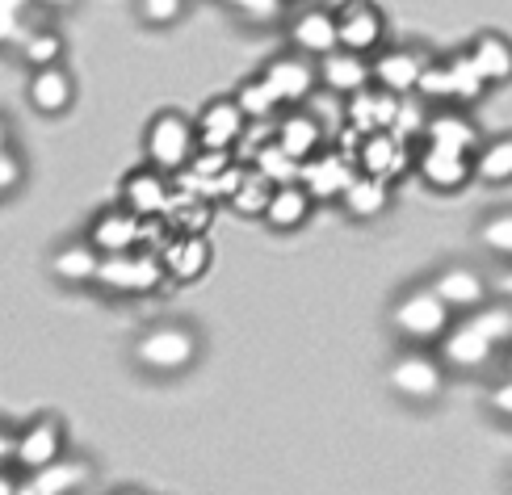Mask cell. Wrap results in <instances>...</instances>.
Instances as JSON below:
<instances>
[{
  "instance_id": "f6af8a7d",
  "label": "cell",
  "mask_w": 512,
  "mask_h": 495,
  "mask_svg": "<svg viewBox=\"0 0 512 495\" xmlns=\"http://www.w3.org/2000/svg\"><path fill=\"white\" fill-rule=\"evenodd\" d=\"M487 286H492V294H496V298H512V261H504V269H500V273L487 277Z\"/></svg>"
},
{
  "instance_id": "5bb4252c",
  "label": "cell",
  "mask_w": 512,
  "mask_h": 495,
  "mask_svg": "<svg viewBox=\"0 0 512 495\" xmlns=\"http://www.w3.org/2000/svg\"><path fill=\"white\" fill-rule=\"evenodd\" d=\"M374 84V59L370 55H357V51H345L336 47L332 55L319 59V89L332 93V97H353L361 89Z\"/></svg>"
},
{
  "instance_id": "d4e9b609",
  "label": "cell",
  "mask_w": 512,
  "mask_h": 495,
  "mask_svg": "<svg viewBox=\"0 0 512 495\" xmlns=\"http://www.w3.org/2000/svg\"><path fill=\"white\" fill-rule=\"evenodd\" d=\"M315 210V198L307 193L303 181H290V185H277L273 198H269V210H265V223L273 231H298Z\"/></svg>"
},
{
  "instance_id": "f35d334b",
  "label": "cell",
  "mask_w": 512,
  "mask_h": 495,
  "mask_svg": "<svg viewBox=\"0 0 512 495\" xmlns=\"http://www.w3.org/2000/svg\"><path fill=\"white\" fill-rule=\"evenodd\" d=\"M429 105H454V80H450V63H429L416 89Z\"/></svg>"
},
{
  "instance_id": "44dd1931",
  "label": "cell",
  "mask_w": 512,
  "mask_h": 495,
  "mask_svg": "<svg viewBox=\"0 0 512 495\" xmlns=\"http://www.w3.org/2000/svg\"><path fill=\"white\" fill-rule=\"evenodd\" d=\"M492 353H496V344L487 340L471 319L454 324L437 340V357H441V365H450V370H479V365L492 361Z\"/></svg>"
},
{
  "instance_id": "f907efd6",
  "label": "cell",
  "mask_w": 512,
  "mask_h": 495,
  "mask_svg": "<svg viewBox=\"0 0 512 495\" xmlns=\"http://www.w3.org/2000/svg\"><path fill=\"white\" fill-rule=\"evenodd\" d=\"M5 147H9V122L0 118V152H5Z\"/></svg>"
},
{
  "instance_id": "74e56055",
  "label": "cell",
  "mask_w": 512,
  "mask_h": 495,
  "mask_svg": "<svg viewBox=\"0 0 512 495\" xmlns=\"http://www.w3.org/2000/svg\"><path fill=\"white\" fill-rule=\"evenodd\" d=\"M471 324L500 349V344L512 340V307L508 303H483L479 311H471Z\"/></svg>"
},
{
  "instance_id": "e0dca14e",
  "label": "cell",
  "mask_w": 512,
  "mask_h": 495,
  "mask_svg": "<svg viewBox=\"0 0 512 495\" xmlns=\"http://www.w3.org/2000/svg\"><path fill=\"white\" fill-rule=\"evenodd\" d=\"M399 101L395 93H387L382 84H370L353 97H345V126H353L357 135H374V131H395L399 118Z\"/></svg>"
},
{
  "instance_id": "60d3db41",
  "label": "cell",
  "mask_w": 512,
  "mask_h": 495,
  "mask_svg": "<svg viewBox=\"0 0 512 495\" xmlns=\"http://www.w3.org/2000/svg\"><path fill=\"white\" fill-rule=\"evenodd\" d=\"M34 0H0V47H9V42L21 34V17Z\"/></svg>"
},
{
  "instance_id": "9a60e30c",
  "label": "cell",
  "mask_w": 512,
  "mask_h": 495,
  "mask_svg": "<svg viewBox=\"0 0 512 495\" xmlns=\"http://www.w3.org/2000/svg\"><path fill=\"white\" fill-rule=\"evenodd\" d=\"M273 139H277V147H282L286 156H294L298 164H303V160H311L315 152H324L328 131H324V122H319V114L303 110V105H294V110L277 114Z\"/></svg>"
},
{
  "instance_id": "4dcf8cb0",
  "label": "cell",
  "mask_w": 512,
  "mask_h": 495,
  "mask_svg": "<svg viewBox=\"0 0 512 495\" xmlns=\"http://www.w3.org/2000/svg\"><path fill=\"white\" fill-rule=\"evenodd\" d=\"M273 181L265 177V172H256L252 164L244 168V181H240V189L231 193V210L236 214H248V219H265V210H269V198H273Z\"/></svg>"
},
{
  "instance_id": "ac0fdd59",
  "label": "cell",
  "mask_w": 512,
  "mask_h": 495,
  "mask_svg": "<svg viewBox=\"0 0 512 495\" xmlns=\"http://www.w3.org/2000/svg\"><path fill=\"white\" fill-rule=\"evenodd\" d=\"M429 55L416 51V47H391V51H378L374 55V84H382L387 93L395 97H412L420 89V76L429 68Z\"/></svg>"
},
{
  "instance_id": "5b68a950",
  "label": "cell",
  "mask_w": 512,
  "mask_h": 495,
  "mask_svg": "<svg viewBox=\"0 0 512 495\" xmlns=\"http://www.w3.org/2000/svg\"><path fill=\"white\" fill-rule=\"evenodd\" d=\"M265 84L277 93V101L294 110V105H307L319 93V59L303 55V51H286L265 63Z\"/></svg>"
},
{
  "instance_id": "7dc6e473",
  "label": "cell",
  "mask_w": 512,
  "mask_h": 495,
  "mask_svg": "<svg viewBox=\"0 0 512 495\" xmlns=\"http://www.w3.org/2000/svg\"><path fill=\"white\" fill-rule=\"evenodd\" d=\"M76 0H34V9H47V13H59V9H72Z\"/></svg>"
},
{
  "instance_id": "ab89813d",
  "label": "cell",
  "mask_w": 512,
  "mask_h": 495,
  "mask_svg": "<svg viewBox=\"0 0 512 495\" xmlns=\"http://www.w3.org/2000/svg\"><path fill=\"white\" fill-rule=\"evenodd\" d=\"M135 13H139L143 26L164 30L185 13V0H135Z\"/></svg>"
},
{
  "instance_id": "681fc988",
  "label": "cell",
  "mask_w": 512,
  "mask_h": 495,
  "mask_svg": "<svg viewBox=\"0 0 512 495\" xmlns=\"http://www.w3.org/2000/svg\"><path fill=\"white\" fill-rule=\"evenodd\" d=\"M17 495H42V491H38V483H34V479L26 475V479H21V483H17Z\"/></svg>"
},
{
  "instance_id": "d6a6232c",
  "label": "cell",
  "mask_w": 512,
  "mask_h": 495,
  "mask_svg": "<svg viewBox=\"0 0 512 495\" xmlns=\"http://www.w3.org/2000/svg\"><path fill=\"white\" fill-rule=\"evenodd\" d=\"M21 55H26L30 68H51V63H63V38L51 26H38L21 38Z\"/></svg>"
},
{
  "instance_id": "ee69618b",
  "label": "cell",
  "mask_w": 512,
  "mask_h": 495,
  "mask_svg": "<svg viewBox=\"0 0 512 495\" xmlns=\"http://www.w3.org/2000/svg\"><path fill=\"white\" fill-rule=\"evenodd\" d=\"M487 403H492V412H496L500 420H512V374H508V378H500V382L492 386V395H487Z\"/></svg>"
},
{
  "instance_id": "1f68e13d",
  "label": "cell",
  "mask_w": 512,
  "mask_h": 495,
  "mask_svg": "<svg viewBox=\"0 0 512 495\" xmlns=\"http://www.w3.org/2000/svg\"><path fill=\"white\" fill-rule=\"evenodd\" d=\"M236 101H240V110H244L248 122H277V114L286 110V105L277 101V93L265 84V76L244 80L240 89H236Z\"/></svg>"
},
{
  "instance_id": "cb8c5ba5",
  "label": "cell",
  "mask_w": 512,
  "mask_h": 495,
  "mask_svg": "<svg viewBox=\"0 0 512 495\" xmlns=\"http://www.w3.org/2000/svg\"><path fill=\"white\" fill-rule=\"evenodd\" d=\"M424 143H437V147H454V152L475 156L483 139H479V126L462 114V105H441V110L429 114V126H424Z\"/></svg>"
},
{
  "instance_id": "bcb514c9",
  "label": "cell",
  "mask_w": 512,
  "mask_h": 495,
  "mask_svg": "<svg viewBox=\"0 0 512 495\" xmlns=\"http://www.w3.org/2000/svg\"><path fill=\"white\" fill-rule=\"evenodd\" d=\"M13 454H17V437L9 433L5 424H0V466H5V462H13Z\"/></svg>"
},
{
  "instance_id": "816d5d0a",
  "label": "cell",
  "mask_w": 512,
  "mask_h": 495,
  "mask_svg": "<svg viewBox=\"0 0 512 495\" xmlns=\"http://www.w3.org/2000/svg\"><path fill=\"white\" fill-rule=\"evenodd\" d=\"M508 374H512V349H508Z\"/></svg>"
},
{
  "instance_id": "3957f363",
  "label": "cell",
  "mask_w": 512,
  "mask_h": 495,
  "mask_svg": "<svg viewBox=\"0 0 512 495\" xmlns=\"http://www.w3.org/2000/svg\"><path fill=\"white\" fill-rule=\"evenodd\" d=\"M164 265H160V252L152 248H135V252H118V256H105L101 273H97V286L110 290V294H152L164 282Z\"/></svg>"
},
{
  "instance_id": "603a6c76",
  "label": "cell",
  "mask_w": 512,
  "mask_h": 495,
  "mask_svg": "<svg viewBox=\"0 0 512 495\" xmlns=\"http://www.w3.org/2000/svg\"><path fill=\"white\" fill-rule=\"evenodd\" d=\"M433 290L441 294V303L450 311H479L487 298H492V286H487V277L466 269V265H450L433 277Z\"/></svg>"
},
{
  "instance_id": "9c48e42d",
  "label": "cell",
  "mask_w": 512,
  "mask_h": 495,
  "mask_svg": "<svg viewBox=\"0 0 512 495\" xmlns=\"http://www.w3.org/2000/svg\"><path fill=\"white\" fill-rule=\"evenodd\" d=\"M416 177L437 189V193H458L466 181L475 177V156L454 152V147H437V143H420L416 152Z\"/></svg>"
},
{
  "instance_id": "484cf974",
  "label": "cell",
  "mask_w": 512,
  "mask_h": 495,
  "mask_svg": "<svg viewBox=\"0 0 512 495\" xmlns=\"http://www.w3.org/2000/svg\"><path fill=\"white\" fill-rule=\"evenodd\" d=\"M160 219L168 223L173 235H206L210 219H215V202L202 198L194 189H173V202H168V210Z\"/></svg>"
},
{
  "instance_id": "836d02e7",
  "label": "cell",
  "mask_w": 512,
  "mask_h": 495,
  "mask_svg": "<svg viewBox=\"0 0 512 495\" xmlns=\"http://www.w3.org/2000/svg\"><path fill=\"white\" fill-rule=\"evenodd\" d=\"M252 168H256V172H265L273 185H290V181H298V168H303V164H298L294 156H286L282 147H277V139H269L261 152L252 156Z\"/></svg>"
},
{
  "instance_id": "d590c367",
  "label": "cell",
  "mask_w": 512,
  "mask_h": 495,
  "mask_svg": "<svg viewBox=\"0 0 512 495\" xmlns=\"http://www.w3.org/2000/svg\"><path fill=\"white\" fill-rule=\"evenodd\" d=\"M34 483H38V491L42 495H68V491H76L84 479H89V470L84 466H76V462H55V466H47V470H38V475H30Z\"/></svg>"
},
{
  "instance_id": "7402d4cb",
  "label": "cell",
  "mask_w": 512,
  "mask_h": 495,
  "mask_svg": "<svg viewBox=\"0 0 512 495\" xmlns=\"http://www.w3.org/2000/svg\"><path fill=\"white\" fill-rule=\"evenodd\" d=\"M210 240L206 235H168L160 248V265L173 282H198V277L210 269Z\"/></svg>"
},
{
  "instance_id": "d6986e66",
  "label": "cell",
  "mask_w": 512,
  "mask_h": 495,
  "mask_svg": "<svg viewBox=\"0 0 512 495\" xmlns=\"http://www.w3.org/2000/svg\"><path fill=\"white\" fill-rule=\"evenodd\" d=\"M26 101L30 110L42 118H59L63 110H72L76 101V80L63 63H51V68H34L26 80Z\"/></svg>"
},
{
  "instance_id": "b9f144b4",
  "label": "cell",
  "mask_w": 512,
  "mask_h": 495,
  "mask_svg": "<svg viewBox=\"0 0 512 495\" xmlns=\"http://www.w3.org/2000/svg\"><path fill=\"white\" fill-rule=\"evenodd\" d=\"M21 177H26V168H21V156L13 152V147H5V152H0V198H5V193H13V189L21 185Z\"/></svg>"
},
{
  "instance_id": "277c9868",
  "label": "cell",
  "mask_w": 512,
  "mask_h": 495,
  "mask_svg": "<svg viewBox=\"0 0 512 495\" xmlns=\"http://www.w3.org/2000/svg\"><path fill=\"white\" fill-rule=\"evenodd\" d=\"M198 357V336L181 328V324H164V328H152L143 332L139 344H135V361L143 370L152 374H177V370H189Z\"/></svg>"
},
{
  "instance_id": "e575fe53",
  "label": "cell",
  "mask_w": 512,
  "mask_h": 495,
  "mask_svg": "<svg viewBox=\"0 0 512 495\" xmlns=\"http://www.w3.org/2000/svg\"><path fill=\"white\" fill-rule=\"evenodd\" d=\"M479 244L500 256V261H512V210H492L479 223Z\"/></svg>"
},
{
  "instance_id": "8d00e7d4",
  "label": "cell",
  "mask_w": 512,
  "mask_h": 495,
  "mask_svg": "<svg viewBox=\"0 0 512 495\" xmlns=\"http://www.w3.org/2000/svg\"><path fill=\"white\" fill-rule=\"evenodd\" d=\"M450 63V80H454V105H471V101H479L483 97V89H487V80L475 72V63H471V55H454V59H445Z\"/></svg>"
},
{
  "instance_id": "4316f807",
  "label": "cell",
  "mask_w": 512,
  "mask_h": 495,
  "mask_svg": "<svg viewBox=\"0 0 512 495\" xmlns=\"http://www.w3.org/2000/svg\"><path fill=\"white\" fill-rule=\"evenodd\" d=\"M340 206H345L349 219H378V214L391 206V181L370 177V172H357V177L349 181V189L340 193Z\"/></svg>"
},
{
  "instance_id": "83f0119b",
  "label": "cell",
  "mask_w": 512,
  "mask_h": 495,
  "mask_svg": "<svg viewBox=\"0 0 512 495\" xmlns=\"http://www.w3.org/2000/svg\"><path fill=\"white\" fill-rule=\"evenodd\" d=\"M466 55H471L475 63V72L487 80V84H504L512 80V42L504 34H479L471 47H466Z\"/></svg>"
},
{
  "instance_id": "8992f818",
  "label": "cell",
  "mask_w": 512,
  "mask_h": 495,
  "mask_svg": "<svg viewBox=\"0 0 512 495\" xmlns=\"http://www.w3.org/2000/svg\"><path fill=\"white\" fill-rule=\"evenodd\" d=\"M357 160L345 156L340 147H324V152H315L311 160H303L298 168V181L307 185V193L315 202H340V193L349 189V181L357 177Z\"/></svg>"
},
{
  "instance_id": "52a82bcc",
  "label": "cell",
  "mask_w": 512,
  "mask_h": 495,
  "mask_svg": "<svg viewBox=\"0 0 512 495\" xmlns=\"http://www.w3.org/2000/svg\"><path fill=\"white\" fill-rule=\"evenodd\" d=\"M336 30H340V47L357 51V55H378L382 38H387V17L374 0H345L336 9Z\"/></svg>"
},
{
  "instance_id": "8fae6325",
  "label": "cell",
  "mask_w": 512,
  "mask_h": 495,
  "mask_svg": "<svg viewBox=\"0 0 512 495\" xmlns=\"http://www.w3.org/2000/svg\"><path fill=\"white\" fill-rule=\"evenodd\" d=\"M118 202L126 210H135L139 219H160V214L168 210V202H173V177L152 164L143 168H131L122 177V189H118Z\"/></svg>"
},
{
  "instance_id": "7bdbcfd3",
  "label": "cell",
  "mask_w": 512,
  "mask_h": 495,
  "mask_svg": "<svg viewBox=\"0 0 512 495\" xmlns=\"http://www.w3.org/2000/svg\"><path fill=\"white\" fill-rule=\"evenodd\" d=\"M236 13H244L248 21H273L282 13V0H227Z\"/></svg>"
},
{
  "instance_id": "2e32d148",
  "label": "cell",
  "mask_w": 512,
  "mask_h": 495,
  "mask_svg": "<svg viewBox=\"0 0 512 495\" xmlns=\"http://www.w3.org/2000/svg\"><path fill=\"white\" fill-rule=\"evenodd\" d=\"M412 164H416V156L408 152V139H399L395 131L361 135V143H357V168L370 172V177L395 181L399 172H408Z\"/></svg>"
},
{
  "instance_id": "ba28073f",
  "label": "cell",
  "mask_w": 512,
  "mask_h": 495,
  "mask_svg": "<svg viewBox=\"0 0 512 495\" xmlns=\"http://www.w3.org/2000/svg\"><path fill=\"white\" fill-rule=\"evenodd\" d=\"M194 126H198V147H206V152H236L248 131V118L236 97H215L202 105Z\"/></svg>"
},
{
  "instance_id": "ffe728a7",
  "label": "cell",
  "mask_w": 512,
  "mask_h": 495,
  "mask_svg": "<svg viewBox=\"0 0 512 495\" xmlns=\"http://www.w3.org/2000/svg\"><path fill=\"white\" fill-rule=\"evenodd\" d=\"M59 458H63V428H59L55 416L34 420L26 433L17 437V454H13V462L26 470V475H38V470L55 466Z\"/></svg>"
},
{
  "instance_id": "f1b7e54d",
  "label": "cell",
  "mask_w": 512,
  "mask_h": 495,
  "mask_svg": "<svg viewBox=\"0 0 512 495\" xmlns=\"http://www.w3.org/2000/svg\"><path fill=\"white\" fill-rule=\"evenodd\" d=\"M101 261H105V256L89 240H76V244L59 248L51 256V269H55V277H63V282H97Z\"/></svg>"
},
{
  "instance_id": "30bf717a",
  "label": "cell",
  "mask_w": 512,
  "mask_h": 495,
  "mask_svg": "<svg viewBox=\"0 0 512 495\" xmlns=\"http://www.w3.org/2000/svg\"><path fill=\"white\" fill-rule=\"evenodd\" d=\"M445 386V365L429 353H403L391 365V391L408 403H433Z\"/></svg>"
},
{
  "instance_id": "6da1fadb",
  "label": "cell",
  "mask_w": 512,
  "mask_h": 495,
  "mask_svg": "<svg viewBox=\"0 0 512 495\" xmlns=\"http://www.w3.org/2000/svg\"><path fill=\"white\" fill-rule=\"evenodd\" d=\"M143 152H147V164L152 168L168 172V177H181V172L194 164V156L202 152L194 118H185L177 110H160L152 122H147Z\"/></svg>"
},
{
  "instance_id": "4fadbf2b",
  "label": "cell",
  "mask_w": 512,
  "mask_h": 495,
  "mask_svg": "<svg viewBox=\"0 0 512 495\" xmlns=\"http://www.w3.org/2000/svg\"><path fill=\"white\" fill-rule=\"evenodd\" d=\"M290 51H303L311 59H324L340 47V30H336V9H324V5H307L290 17Z\"/></svg>"
},
{
  "instance_id": "7a4b0ae2",
  "label": "cell",
  "mask_w": 512,
  "mask_h": 495,
  "mask_svg": "<svg viewBox=\"0 0 512 495\" xmlns=\"http://www.w3.org/2000/svg\"><path fill=\"white\" fill-rule=\"evenodd\" d=\"M391 324L408 344H437L454 328V311L441 303V294L433 286H424V290H408L391 307Z\"/></svg>"
},
{
  "instance_id": "7c38bea8",
  "label": "cell",
  "mask_w": 512,
  "mask_h": 495,
  "mask_svg": "<svg viewBox=\"0 0 512 495\" xmlns=\"http://www.w3.org/2000/svg\"><path fill=\"white\" fill-rule=\"evenodd\" d=\"M143 231H147V219H139L135 210H126L118 202V206L97 214V219L89 223V235H84V240H89L101 256H118V252L143 248Z\"/></svg>"
},
{
  "instance_id": "f546056e",
  "label": "cell",
  "mask_w": 512,
  "mask_h": 495,
  "mask_svg": "<svg viewBox=\"0 0 512 495\" xmlns=\"http://www.w3.org/2000/svg\"><path fill=\"white\" fill-rule=\"evenodd\" d=\"M475 177L487 185H508L512 181V135L487 139L475 152Z\"/></svg>"
},
{
  "instance_id": "c3c4849f",
  "label": "cell",
  "mask_w": 512,
  "mask_h": 495,
  "mask_svg": "<svg viewBox=\"0 0 512 495\" xmlns=\"http://www.w3.org/2000/svg\"><path fill=\"white\" fill-rule=\"evenodd\" d=\"M17 483H21V479H13L9 470L0 466V495H17Z\"/></svg>"
}]
</instances>
